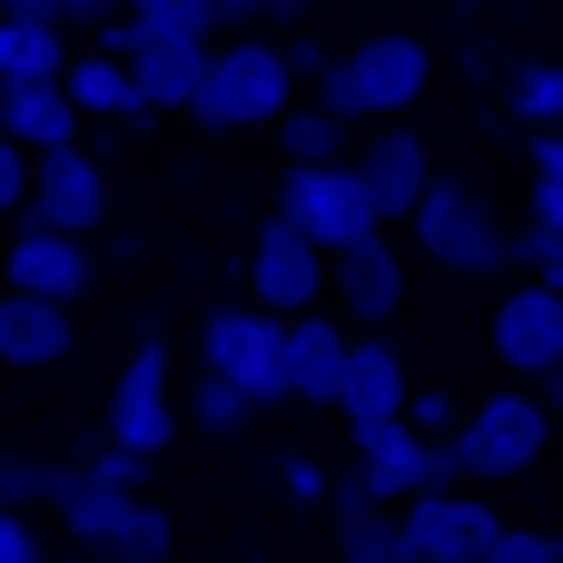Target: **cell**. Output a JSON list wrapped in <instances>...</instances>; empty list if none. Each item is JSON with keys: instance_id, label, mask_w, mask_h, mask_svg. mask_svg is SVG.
<instances>
[{"instance_id": "1", "label": "cell", "mask_w": 563, "mask_h": 563, "mask_svg": "<svg viewBox=\"0 0 563 563\" xmlns=\"http://www.w3.org/2000/svg\"><path fill=\"white\" fill-rule=\"evenodd\" d=\"M287 99H297L287 40H228V49H208V69H198L188 119H198V129H267Z\"/></svg>"}, {"instance_id": "2", "label": "cell", "mask_w": 563, "mask_h": 563, "mask_svg": "<svg viewBox=\"0 0 563 563\" xmlns=\"http://www.w3.org/2000/svg\"><path fill=\"white\" fill-rule=\"evenodd\" d=\"M406 228H416V247L435 257V267H455V277H505L515 267V228L485 208V188H465V178H426V198L406 208Z\"/></svg>"}, {"instance_id": "3", "label": "cell", "mask_w": 563, "mask_h": 563, "mask_svg": "<svg viewBox=\"0 0 563 563\" xmlns=\"http://www.w3.org/2000/svg\"><path fill=\"white\" fill-rule=\"evenodd\" d=\"M544 445H554V406L515 376V386H495V396L455 426V475H465V485H515V475H534Z\"/></svg>"}, {"instance_id": "4", "label": "cell", "mask_w": 563, "mask_h": 563, "mask_svg": "<svg viewBox=\"0 0 563 563\" xmlns=\"http://www.w3.org/2000/svg\"><path fill=\"white\" fill-rule=\"evenodd\" d=\"M198 366H218L247 406H287V317L277 307H208L198 327Z\"/></svg>"}, {"instance_id": "5", "label": "cell", "mask_w": 563, "mask_h": 563, "mask_svg": "<svg viewBox=\"0 0 563 563\" xmlns=\"http://www.w3.org/2000/svg\"><path fill=\"white\" fill-rule=\"evenodd\" d=\"M277 218H287L297 238H317L327 257H336V247H356V238L376 228L356 158H297V168H287V188H277Z\"/></svg>"}, {"instance_id": "6", "label": "cell", "mask_w": 563, "mask_h": 563, "mask_svg": "<svg viewBox=\"0 0 563 563\" xmlns=\"http://www.w3.org/2000/svg\"><path fill=\"white\" fill-rule=\"evenodd\" d=\"M346 435H356V485H366L376 505H406V495H426V485H465V475H455V435H416L406 416L346 426Z\"/></svg>"}, {"instance_id": "7", "label": "cell", "mask_w": 563, "mask_h": 563, "mask_svg": "<svg viewBox=\"0 0 563 563\" xmlns=\"http://www.w3.org/2000/svg\"><path fill=\"white\" fill-rule=\"evenodd\" d=\"M109 218V168L69 139V148H30V188H20V228H59L89 238Z\"/></svg>"}, {"instance_id": "8", "label": "cell", "mask_w": 563, "mask_h": 563, "mask_svg": "<svg viewBox=\"0 0 563 563\" xmlns=\"http://www.w3.org/2000/svg\"><path fill=\"white\" fill-rule=\"evenodd\" d=\"M495 505H475V495H455V485H426V495H406L396 505V534H406V563H485L495 544Z\"/></svg>"}, {"instance_id": "9", "label": "cell", "mask_w": 563, "mask_h": 563, "mask_svg": "<svg viewBox=\"0 0 563 563\" xmlns=\"http://www.w3.org/2000/svg\"><path fill=\"white\" fill-rule=\"evenodd\" d=\"M109 445H129V455H168L178 445V396H168V346L158 336H139L119 386H109Z\"/></svg>"}, {"instance_id": "10", "label": "cell", "mask_w": 563, "mask_h": 563, "mask_svg": "<svg viewBox=\"0 0 563 563\" xmlns=\"http://www.w3.org/2000/svg\"><path fill=\"white\" fill-rule=\"evenodd\" d=\"M247 297H257V307H277V317L327 307V247H317V238H297L287 218H267V228H257V247H247Z\"/></svg>"}, {"instance_id": "11", "label": "cell", "mask_w": 563, "mask_h": 563, "mask_svg": "<svg viewBox=\"0 0 563 563\" xmlns=\"http://www.w3.org/2000/svg\"><path fill=\"white\" fill-rule=\"evenodd\" d=\"M356 178H366V208H376V228H396L416 198H426V178H435V148L416 139V129H356Z\"/></svg>"}, {"instance_id": "12", "label": "cell", "mask_w": 563, "mask_h": 563, "mask_svg": "<svg viewBox=\"0 0 563 563\" xmlns=\"http://www.w3.org/2000/svg\"><path fill=\"white\" fill-rule=\"evenodd\" d=\"M0 287L79 307V297L99 287V257H89V238H59V228H20V238L0 247Z\"/></svg>"}, {"instance_id": "13", "label": "cell", "mask_w": 563, "mask_h": 563, "mask_svg": "<svg viewBox=\"0 0 563 563\" xmlns=\"http://www.w3.org/2000/svg\"><path fill=\"white\" fill-rule=\"evenodd\" d=\"M327 297L346 307V327H396V307H406V257L386 247V228H366L356 247L327 257Z\"/></svg>"}, {"instance_id": "14", "label": "cell", "mask_w": 563, "mask_h": 563, "mask_svg": "<svg viewBox=\"0 0 563 563\" xmlns=\"http://www.w3.org/2000/svg\"><path fill=\"white\" fill-rule=\"evenodd\" d=\"M406 386H416L406 346H386V327H356V336H346V376H336V406H327V416H346V426H386V416H406Z\"/></svg>"}, {"instance_id": "15", "label": "cell", "mask_w": 563, "mask_h": 563, "mask_svg": "<svg viewBox=\"0 0 563 563\" xmlns=\"http://www.w3.org/2000/svg\"><path fill=\"white\" fill-rule=\"evenodd\" d=\"M346 79H356L366 119H376V109H416L426 79H435V49H426L416 30H366V40L346 49Z\"/></svg>"}, {"instance_id": "16", "label": "cell", "mask_w": 563, "mask_h": 563, "mask_svg": "<svg viewBox=\"0 0 563 563\" xmlns=\"http://www.w3.org/2000/svg\"><path fill=\"white\" fill-rule=\"evenodd\" d=\"M69 346H79V327H69L59 297H20V287H0V366H20V376H59Z\"/></svg>"}, {"instance_id": "17", "label": "cell", "mask_w": 563, "mask_h": 563, "mask_svg": "<svg viewBox=\"0 0 563 563\" xmlns=\"http://www.w3.org/2000/svg\"><path fill=\"white\" fill-rule=\"evenodd\" d=\"M554 356H563V297L554 287H515V297L495 307V366L534 386Z\"/></svg>"}, {"instance_id": "18", "label": "cell", "mask_w": 563, "mask_h": 563, "mask_svg": "<svg viewBox=\"0 0 563 563\" xmlns=\"http://www.w3.org/2000/svg\"><path fill=\"white\" fill-rule=\"evenodd\" d=\"M346 317L327 307H297L287 317V406H336V376H346Z\"/></svg>"}, {"instance_id": "19", "label": "cell", "mask_w": 563, "mask_h": 563, "mask_svg": "<svg viewBox=\"0 0 563 563\" xmlns=\"http://www.w3.org/2000/svg\"><path fill=\"white\" fill-rule=\"evenodd\" d=\"M59 89H69V109H79V119H119V129H148V119H158V109L139 99V79H129V59H119V49H99V40L59 59Z\"/></svg>"}, {"instance_id": "20", "label": "cell", "mask_w": 563, "mask_h": 563, "mask_svg": "<svg viewBox=\"0 0 563 563\" xmlns=\"http://www.w3.org/2000/svg\"><path fill=\"white\" fill-rule=\"evenodd\" d=\"M0 139H20V148H69V139H79L69 89H59V79H0Z\"/></svg>"}, {"instance_id": "21", "label": "cell", "mask_w": 563, "mask_h": 563, "mask_svg": "<svg viewBox=\"0 0 563 563\" xmlns=\"http://www.w3.org/2000/svg\"><path fill=\"white\" fill-rule=\"evenodd\" d=\"M49 505H59V534H69V544H89V554H99V544L139 515V495H119V485H99V475H79V465H59Z\"/></svg>"}, {"instance_id": "22", "label": "cell", "mask_w": 563, "mask_h": 563, "mask_svg": "<svg viewBox=\"0 0 563 563\" xmlns=\"http://www.w3.org/2000/svg\"><path fill=\"white\" fill-rule=\"evenodd\" d=\"M327 515H336V554L346 563H406V534H396V515L346 475V485H327Z\"/></svg>"}, {"instance_id": "23", "label": "cell", "mask_w": 563, "mask_h": 563, "mask_svg": "<svg viewBox=\"0 0 563 563\" xmlns=\"http://www.w3.org/2000/svg\"><path fill=\"white\" fill-rule=\"evenodd\" d=\"M69 20H0V79H59Z\"/></svg>"}, {"instance_id": "24", "label": "cell", "mask_w": 563, "mask_h": 563, "mask_svg": "<svg viewBox=\"0 0 563 563\" xmlns=\"http://www.w3.org/2000/svg\"><path fill=\"white\" fill-rule=\"evenodd\" d=\"M267 129H277V148H287V168H297V158H346V148H356V129H346V119H327L317 99H307V109L287 99V109L267 119Z\"/></svg>"}, {"instance_id": "25", "label": "cell", "mask_w": 563, "mask_h": 563, "mask_svg": "<svg viewBox=\"0 0 563 563\" xmlns=\"http://www.w3.org/2000/svg\"><path fill=\"white\" fill-rule=\"evenodd\" d=\"M247 416H257V406H247V396H238L218 366H198V386H188L178 426H198V435H247Z\"/></svg>"}, {"instance_id": "26", "label": "cell", "mask_w": 563, "mask_h": 563, "mask_svg": "<svg viewBox=\"0 0 563 563\" xmlns=\"http://www.w3.org/2000/svg\"><path fill=\"white\" fill-rule=\"evenodd\" d=\"M168 544H178V525H168V505H148L139 495V515L99 544V563H168Z\"/></svg>"}, {"instance_id": "27", "label": "cell", "mask_w": 563, "mask_h": 563, "mask_svg": "<svg viewBox=\"0 0 563 563\" xmlns=\"http://www.w3.org/2000/svg\"><path fill=\"white\" fill-rule=\"evenodd\" d=\"M515 109H525V119H563V69L554 59H525V69H515Z\"/></svg>"}, {"instance_id": "28", "label": "cell", "mask_w": 563, "mask_h": 563, "mask_svg": "<svg viewBox=\"0 0 563 563\" xmlns=\"http://www.w3.org/2000/svg\"><path fill=\"white\" fill-rule=\"evenodd\" d=\"M49 485H59V465H40V455H0V505H49Z\"/></svg>"}, {"instance_id": "29", "label": "cell", "mask_w": 563, "mask_h": 563, "mask_svg": "<svg viewBox=\"0 0 563 563\" xmlns=\"http://www.w3.org/2000/svg\"><path fill=\"white\" fill-rule=\"evenodd\" d=\"M0 563H49V534L30 505H0Z\"/></svg>"}, {"instance_id": "30", "label": "cell", "mask_w": 563, "mask_h": 563, "mask_svg": "<svg viewBox=\"0 0 563 563\" xmlns=\"http://www.w3.org/2000/svg\"><path fill=\"white\" fill-rule=\"evenodd\" d=\"M515 267H534V287H554V297H563V238H544V228H515Z\"/></svg>"}, {"instance_id": "31", "label": "cell", "mask_w": 563, "mask_h": 563, "mask_svg": "<svg viewBox=\"0 0 563 563\" xmlns=\"http://www.w3.org/2000/svg\"><path fill=\"white\" fill-rule=\"evenodd\" d=\"M148 465H158V455H129V445H99V455H89L79 475H99V485H119V495H139V485H148Z\"/></svg>"}, {"instance_id": "32", "label": "cell", "mask_w": 563, "mask_h": 563, "mask_svg": "<svg viewBox=\"0 0 563 563\" xmlns=\"http://www.w3.org/2000/svg\"><path fill=\"white\" fill-rule=\"evenodd\" d=\"M485 563H554V534H534V525H495Z\"/></svg>"}, {"instance_id": "33", "label": "cell", "mask_w": 563, "mask_h": 563, "mask_svg": "<svg viewBox=\"0 0 563 563\" xmlns=\"http://www.w3.org/2000/svg\"><path fill=\"white\" fill-rule=\"evenodd\" d=\"M119 10H129V20H168V30H198V40L218 30V20H208V0H119Z\"/></svg>"}, {"instance_id": "34", "label": "cell", "mask_w": 563, "mask_h": 563, "mask_svg": "<svg viewBox=\"0 0 563 563\" xmlns=\"http://www.w3.org/2000/svg\"><path fill=\"white\" fill-rule=\"evenodd\" d=\"M525 228H544V238H563V178H554V168H534V198H525Z\"/></svg>"}, {"instance_id": "35", "label": "cell", "mask_w": 563, "mask_h": 563, "mask_svg": "<svg viewBox=\"0 0 563 563\" xmlns=\"http://www.w3.org/2000/svg\"><path fill=\"white\" fill-rule=\"evenodd\" d=\"M406 426H416V435H455V396H426V386H406Z\"/></svg>"}, {"instance_id": "36", "label": "cell", "mask_w": 563, "mask_h": 563, "mask_svg": "<svg viewBox=\"0 0 563 563\" xmlns=\"http://www.w3.org/2000/svg\"><path fill=\"white\" fill-rule=\"evenodd\" d=\"M20 188H30V148L0 139V218H20Z\"/></svg>"}, {"instance_id": "37", "label": "cell", "mask_w": 563, "mask_h": 563, "mask_svg": "<svg viewBox=\"0 0 563 563\" xmlns=\"http://www.w3.org/2000/svg\"><path fill=\"white\" fill-rule=\"evenodd\" d=\"M277 485H287V495H297V505H327V475H317V465H307V455H287V465H277Z\"/></svg>"}, {"instance_id": "38", "label": "cell", "mask_w": 563, "mask_h": 563, "mask_svg": "<svg viewBox=\"0 0 563 563\" xmlns=\"http://www.w3.org/2000/svg\"><path fill=\"white\" fill-rule=\"evenodd\" d=\"M208 20H228V30H257V20H277V0H208Z\"/></svg>"}, {"instance_id": "39", "label": "cell", "mask_w": 563, "mask_h": 563, "mask_svg": "<svg viewBox=\"0 0 563 563\" xmlns=\"http://www.w3.org/2000/svg\"><path fill=\"white\" fill-rule=\"evenodd\" d=\"M49 10H59L69 30H99V20H119V0H49Z\"/></svg>"}, {"instance_id": "40", "label": "cell", "mask_w": 563, "mask_h": 563, "mask_svg": "<svg viewBox=\"0 0 563 563\" xmlns=\"http://www.w3.org/2000/svg\"><path fill=\"white\" fill-rule=\"evenodd\" d=\"M534 396L554 406V426H563V356H554V366H544V376H534Z\"/></svg>"}, {"instance_id": "41", "label": "cell", "mask_w": 563, "mask_h": 563, "mask_svg": "<svg viewBox=\"0 0 563 563\" xmlns=\"http://www.w3.org/2000/svg\"><path fill=\"white\" fill-rule=\"evenodd\" d=\"M0 20H59L49 0H0Z\"/></svg>"}, {"instance_id": "42", "label": "cell", "mask_w": 563, "mask_h": 563, "mask_svg": "<svg viewBox=\"0 0 563 563\" xmlns=\"http://www.w3.org/2000/svg\"><path fill=\"white\" fill-rule=\"evenodd\" d=\"M297 10H317V0H277V20H297Z\"/></svg>"}, {"instance_id": "43", "label": "cell", "mask_w": 563, "mask_h": 563, "mask_svg": "<svg viewBox=\"0 0 563 563\" xmlns=\"http://www.w3.org/2000/svg\"><path fill=\"white\" fill-rule=\"evenodd\" d=\"M554 563H563V544H554Z\"/></svg>"}]
</instances>
